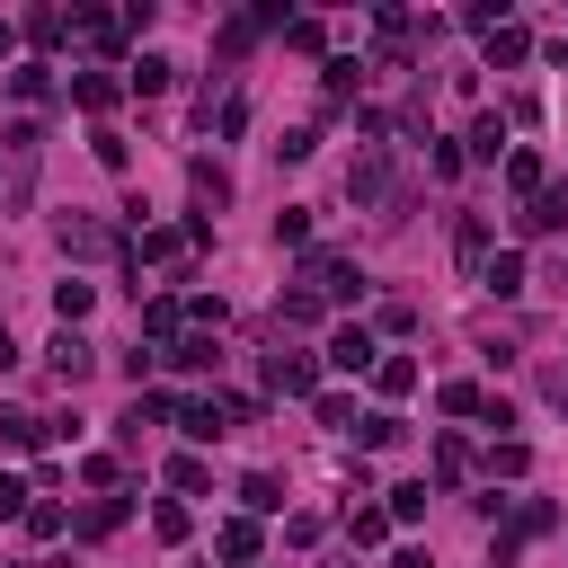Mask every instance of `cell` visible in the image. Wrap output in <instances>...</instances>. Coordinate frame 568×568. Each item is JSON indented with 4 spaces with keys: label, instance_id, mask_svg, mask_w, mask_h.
I'll return each mask as SVG.
<instances>
[{
    "label": "cell",
    "instance_id": "25",
    "mask_svg": "<svg viewBox=\"0 0 568 568\" xmlns=\"http://www.w3.org/2000/svg\"><path fill=\"white\" fill-rule=\"evenodd\" d=\"M435 408H444V417H479V408H488V390H479V382H444V390H435Z\"/></svg>",
    "mask_w": 568,
    "mask_h": 568
},
{
    "label": "cell",
    "instance_id": "11",
    "mask_svg": "<svg viewBox=\"0 0 568 568\" xmlns=\"http://www.w3.org/2000/svg\"><path fill=\"white\" fill-rule=\"evenodd\" d=\"M71 27H80L71 9H27V27H18V36H27V44H36V62H44V44H62Z\"/></svg>",
    "mask_w": 568,
    "mask_h": 568
},
{
    "label": "cell",
    "instance_id": "35",
    "mask_svg": "<svg viewBox=\"0 0 568 568\" xmlns=\"http://www.w3.org/2000/svg\"><path fill=\"white\" fill-rule=\"evenodd\" d=\"M62 524H71V515H62V506H53V497H36V506H27V532H36V541H53V532H62Z\"/></svg>",
    "mask_w": 568,
    "mask_h": 568
},
{
    "label": "cell",
    "instance_id": "36",
    "mask_svg": "<svg viewBox=\"0 0 568 568\" xmlns=\"http://www.w3.org/2000/svg\"><path fill=\"white\" fill-rule=\"evenodd\" d=\"M115 524H124V497H98V506L80 515V532H89V541H98V532H115Z\"/></svg>",
    "mask_w": 568,
    "mask_h": 568
},
{
    "label": "cell",
    "instance_id": "6",
    "mask_svg": "<svg viewBox=\"0 0 568 568\" xmlns=\"http://www.w3.org/2000/svg\"><path fill=\"white\" fill-rule=\"evenodd\" d=\"M515 231H524V240H541V231H568V186H541V195L515 213Z\"/></svg>",
    "mask_w": 568,
    "mask_h": 568
},
{
    "label": "cell",
    "instance_id": "42",
    "mask_svg": "<svg viewBox=\"0 0 568 568\" xmlns=\"http://www.w3.org/2000/svg\"><path fill=\"white\" fill-rule=\"evenodd\" d=\"M453 248H462V266H479V257H488V222H462V240H453Z\"/></svg>",
    "mask_w": 568,
    "mask_h": 568
},
{
    "label": "cell",
    "instance_id": "4",
    "mask_svg": "<svg viewBox=\"0 0 568 568\" xmlns=\"http://www.w3.org/2000/svg\"><path fill=\"white\" fill-rule=\"evenodd\" d=\"M266 390H284V399H311V390H320V364L275 346V355H266Z\"/></svg>",
    "mask_w": 568,
    "mask_h": 568
},
{
    "label": "cell",
    "instance_id": "5",
    "mask_svg": "<svg viewBox=\"0 0 568 568\" xmlns=\"http://www.w3.org/2000/svg\"><path fill=\"white\" fill-rule=\"evenodd\" d=\"M44 355H53V382H71V390H80V382H89V364H98V346H89L80 328H62Z\"/></svg>",
    "mask_w": 568,
    "mask_h": 568
},
{
    "label": "cell",
    "instance_id": "33",
    "mask_svg": "<svg viewBox=\"0 0 568 568\" xmlns=\"http://www.w3.org/2000/svg\"><path fill=\"white\" fill-rule=\"evenodd\" d=\"M284 328H320V293H311V284L284 293Z\"/></svg>",
    "mask_w": 568,
    "mask_h": 568
},
{
    "label": "cell",
    "instance_id": "45",
    "mask_svg": "<svg viewBox=\"0 0 568 568\" xmlns=\"http://www.w3.org/2000/svg\"><path fill=\"white\" fill-rule=\"evenodd\" d=\"M0 364H18V346H9V328H0Z\"/></svg>",
    "mask_w": 568,
    "mask_h": 568
},
{
    "label": "cell",
    "instance_id": "24",
    "mask_svg": "<svg viewBox=\"0 0 568 568\" xmlns=\"http://www.w3.org/2000/svg\"><path fill=\"white\" fill-rule=\"evenodd\" d=\"M89 302H98V293H89L80 275H71V284H53V320H62V328H80V320H89Z\"/></svg>",
    "mask_w": 568,
    "mask_h": 568
},
{
    "label": "cell",
    "instance_id": "27",
    "mask_svg": "<svg viewBox=\"0 0 568 568\" xmlns=\"http://www.w3.org/2000/svg\"><path fill=\"white\" fill-rule=\"evenodd\" d=\"M488 470H497V479H524V470H532V444H524V435L488 444Z\"/></svg>",
    "mask_w": 568,
    "mask_h": 568
},
{
    "label": "cell",
    "instance_id": "18",
    "mask_svg": "<svg viewBox=\"0 0 568 568\" xmlns=\"http://www.w3.org/2000/svg\"><path fill=\"white\" fill-rule=\"evenodd\" d=\"M169 80H178V62H169V53H142V62L124 71V89H142V98H160Z\"/></svg>",
    "mask_w": 568,
    "mask_h": 568
},
{
    "label": "cell",
    "instance_id": "10",
    "mask_svg": "<svg viewBox=\"0 0 568 568\" xmlns=\"http://www.w3.org/2000/svg\"><path fill=\"white\" fill-rule=\"evenodd\" d=\"M142 328H151L160 346H178V337H186V302H178V293H151V302H142Z\"/></svg>",
    "mask_w": 568,
    "mask_h": 568
},
{
    "label": "cell",
    "instance_id": "2",
    "mask_svg": "<svg viewBox=\"0 0 568 568\" xmlns=\"http://www.w3.org/2000/svg\"><path fill=\"white\" fill-rule=\"evenodd\" d=\"M302 284H311L320 302H364V266H355V257H328V248L302 257Z\"/></svg>",
    "mask_w": 568,
    "mask_h": 568
},
{
    "label": "cell",
    "instance_id": "3",
    "mask_svg": "<svg viewBox=\"0 0 568 568\" xmlns=\"http://www.w3.org/2000/svg\"><path fill=\"white\" fill-rule=\"evenodd\" d=\"M328 373H373L382 364V346H373V328L364 320H346V328H328V355H320Z\"/></svg>",
    "mask_w": 568,
    "mask_h": 568
},
{
    "label": "cell",
    "instance_id": "28",
    "mask_svg": "<svg viewBox=\"0 0 568 568\" xmlns=\"http://www.w3.org/2000/svg\"><path fill=\"white\" fill-rule=\"evenodd\" d=\"M80 36H89L98 53H124V36H133V27H124V18H98V9H89V18H80Z\"/></svg>",
    "mask_w": 568,
    "mask_h": 568
},
{
    "label": "cell",
    "instance_id": "15",
    "mask_svg": "<svg viewBox=\"0 0 568 568\" xmlns=\"http://www.w3.org/2000/svg\"><path fill=\"white\" fill-rule=\"evenodd\" d=\"M213 355H222V346H213V328H186V337H178V346H169L160 364H178V373H204Z\"/></svg>",
    "mask_w": 568,
    "mask_h": 568
},
{
    "label": "cell",
    "instance_id": "22",
    "mask_svg": "<svg viewBox=\"0 0 568 568\" xmlns=\"http://www.w3.org/2000/svg\"><path fill=\"white\" fill-rule=\"evenodd\" d=\"M426 506H435L426 479H399V488H390V524H426Z\"/></svg>",
    "mask_w": 568,
    "mask_h": 568
},
{
    "label": "cell",
    "instance_id": "39",
    "mask_svg": "<svg viewBox=\"0 0 568 568\" xmlns=\"http://www.w3.org/2000/svg\"><path fill=\"white\" fill-rule=\"evenodd\" d=\"M275 240H284V248H302V240H311V213H302V204H284V213H275Z\"/></svg>",
    "mask_w": 568,
    "mask_h": 568
},
{
    "label": "cell",
    "instance_id": "13",
    "mask_svg": "<svg viewBox=\"0 0 568 568\" xmlns=\"http://www.w3.org/2000/svg\"><path fill=\"white\" fill-rule=\"evenodd\" d=\"M524 53H532V36H524L515 18H506V27H488V71H515Z\"/></svg>",
    "mask_w": 568,
    "mask_h": 568
},
{
    "label": "cell",
    "instance_id": "17",
    "mask_svg": "<svg viewBox=\"0 0 568 568\" xmlns=\"http://www.w3.org/2000/svg\"><path fill=\"white\" fill-rule=\"evenodd\" d=\"M373 27H382V53H390V62H408V44H417V18H408V9H382Z\"/></svg>",
    "mask_w": 568,
    "mask_h": 568
},
{
    "label": "cell",
    "instance_id": "32",
    "mask_svg": "<svg viewBox=\"0 0 568 568\" xmlns=\"http://www.w3.org/2000/svg\"><path fill=\"white\" fill-rule=\"evenodd\" d=\"M0 444H9V453H27V444H44V417H18V408H0Z\"/></svg>",
    "mask_w": 568,
    "mask_h": 568
},
{
    "label": "cell",
    "instance_id": "16",
    "mask_svg": "<svg viewBox=\"0 0 568 568\" xmlns=\"http://www.w3.org/2000/svg\"><path fill=\"white\" fill-rule=\"evenodd\" d=\"M346 541H355V550L390 541V506H346Z\"/></svg>",
    "mask_w": 568,
    "mask_h": 568
},
{
    "label": "cell",
    "instance_id": "1",
    "mask_svg": "<svg viewBox=\"0 0 568 568\" xmlns=\"http://www.w3.org/2000/svg\"><path fill=\"white\" fill-rule=\"evenodd\" d=\"M346 195H355V204H373V213H390V204H399V169H390V142H373V151L346 169Z\"/></svg>",
    "mask_w": 568,
    "mask_h": 568
},
{
    "label": "cell",
    "instance_id": "34",
    "mask_svg": "<svg viewBox=\"0 0 568 568\" xmlns=\"http://www.w3.org/2000/svg\"><path fill=\"white\" fill-rule=\"evenodd\" d=\"M355 435H364V444H373V453H390V444H399V435H408V426H399V417H390V408H373V417H364V426H355Z\"/></svg>",
    "mask_w": 568,
    "mask_h": 568
},
{
    "label": "cell",
    "instance_id": "12",
    "mask_svg": "<svg viewBox=\"0 0 568 568\" xmlns=\"http://www.w3.org/2000/svg\"><path fill=\"white\" fill-rule=\"evenodd\" d=\"M213 550H222L231 568H248V559H257V515H231V524L213 532Z\"/></svg>",
    "mask_w": 568,
    "mask_h": 568
},
{
    "label": "cell",
    "instance_id": "38",
    "mask_svg": "<svg viewBox=\"0 0 568 568\" xmlns=\"http://www.w3.org/2000/svg\"><path fill=\"white\" fill-rule=\"evenodd\" d=\"M426 142H435V151H426V169H435V178H453V169H462V142H453V133H426Z\"/></svg>",
    "mask_w": 568,
    "mask_h": 568
},
{
    "label": "cell",
    "instance_id": "19",
    "mask_svg": "<svg viewBox=\"0 0 568 568\" xmlns=\"http://www.w3.org/2000/svg\"><path fill=\"white\" fill-rule=\"evenodd\" d=\"M506 186L532 204V195H541V151H524V142H515V151H506Z\"/></svg>",
    "mask_w": 568,
    "mask_h": 568
},
{
    "label": "cell",
    "instance_id": "41",
    "mask_svg": "<svg viewBox=\"0 0 568 568\" xmlns=\"http://www.w3.org/2000/svg\"><path fill=\"white\" fill-rule=\"evenodd\" d=\"M204 479H213V470H204V462H195V453H178V462H169V488H186V497H195V488H204Z\"/></svg>",
    "mask_w": 568,
    "mask_h": 568
},
{
    "label": "cell",
    "instance_id": "26",
    "mask_svg": "<svg viewBox=\"0 0 568 568\" xmlns=\"http://www.w3.org/2000/svg\"><path fill=\"white\" fill-rule=\"evenodd\" d=\"M462 470H470V444L462 435H435V488H453Z\"/></svg>",
    "mask_w": 568,
    "mask_h": 568
},
{
    "label": "cell",
    "instance_id": "31",
    "mask_svg": "<svg viewBox=\"0 0 568 568\" xmlns=\"http://www.w3.org/2000/svg\"><path fill=\"white\" fill-rule=\"evenodd\" d=\"M151 532H160V541H186V532H195V515H186L178 497H160V506H151Z\"/></svg>",
    "mask_w": 568,
    "mask_h": 568
},
{
    "label": "cell",
    "instance_id": "44",
    "mask_svg": "<svg viewBox=\"0 0 568 568\" xmlns=\"http://www.w3.org/2000/svg\"><path fill=\"white\" fill-rule=\"evenodd\" d=\"M9 53H18V27H9V18H0V62H9Z\"/></svg>",
    "mask_w": 568,
    "mask_h": 568
},
{
    "label": "cell",
    "instance_id": "8",
    "mask_svg": "<svg viewBox=\"0 0 568 568\" xmlns=\"http://www.w3.org/2000/svg\"><path fill=\"white\" fill-rule=\"evenodd\" d=\"M115 98H124V80H115V71H80V80H71V106H80V115H106Z\"/></svg>",
    "mask_w": 568,
    "mask_h": 568
},
{
    "label": "cell",
    "instance_id": "30",
    "mask_svg": "<svg viewBox=\"0 0 568 568\" xmlns=\"http://www.w3.org/2000/svg\"><path fill=\"white\" fill-rule=\"evenodd\" d=\"M9 89H18V98H44V89H53V62H36V53L9 62Z\"/></svg>",
    "mask_w": 568,
    "mask_h": 568
},
{
    "label": "cell",
    "instance_id": "29",
    "mask_svg": "<svg viewBox=\"0 0 568 568\" xmlns=\"http://www.w3.org/2000/svg\"><path fill=\"white\" fill-rule=\"evenodd\" d=\"M355 89H364V62H355V53H337V62H328V106H346Z\"/></svg>",
    "mask_w": 568,
    "mask_h": 568
},
{
    "label": "cell",
    "instance_id": "37",
    "mask_svg": "<svg viewBox=\"0 0 568 568\" xmlns=\"http://www.w3.org/2000/svg\"><path fill=\"white\" fill-rule=\"evenodd\" d=\"M284 44H293V53H320L328 36H320V18H284Z\"/></svg>",
    "mask_w": 568,
    "mask_h": 568
},
{
    "label": "cell",
    "instance_id": "9",
    "mask_svg": "<svg viewBox=\"0 0 568 568\" xmlns=\"http://www.w3.org/2000/svg\"><path fill=\"white\" fill-rule=\"evenodd\" d=\"M186 186H195V204H204V222H213V213L231 204V169H222V160H195V169H186Z\"/></svg>",
    "mask_w": 568,
    "mask_h": 568
},
{
    "label": "cell",
    "instance_id": "7",
    "mask_svg": "<svg viewBox=\"0 0 568 568\" xmlns=\"http://www.w3.org/2000/svg\"><path fill=\"white\" fill-rule=\"evenodd\" d=\"M62 248H71V257H106V248H115V231H106L98 213H62Z\"/></svg>",
    "mask_w": 568,
    "mask_h": 568
},
{
    "label": "cell",
    "instance_id": "21",
    "mask_svg": "<svg viewBox=\"0 0 568 568\" xmlns=\"http://www.w3.org/2000/svg\"><path fill=\"white\" fill-rule=\"evenodd\" d=\"M240 506H248V515H275V506H284V479H275V470H248V479H240Z\"/></svg>",
    "mask_w": 568,
    "mask_h": 568
},
{
    "label": "cell",
    "instance_id": "20",
    "mask_svg": "<svg viewBox=\"0 0 568 568\" xmlns=\"http://www.w3.org/2000/svg\"><path fill=\"white\" fill-rule=\"evenodd\" d=\"M373 390H382V399H408V390H417V364H408V355H382V364H373Z\"/></svg>",
    "mask_w": 568,
    "mask_h": 568
},
{
    "label": "cell",
    "instance_id": "23",
    "mask_svg": "<svg viewBox=\"0 0 568 568\" xmlns=\"http://www.w3.org/2000/svg\"><path fill=\"white\" fill-rule=\"evenodd\" d=\"M462 142H470L479 160H506V151H515V142H506V115H479V124H470Z\"/></svg>",
    "mask_w": 568,
    "mask_h": 568
},
{
    "label": "cell",
    "instance_id": "43",
    "mask_svg": "<svg viewBox=\"0 0 568 568\" xmlns=\"http://www.w3.org/2000/svg\"><path fill=\"white\" fill-rule=\"evenodd\" d=\"M390 568H435V559H426V550H399V559H390Z\"/></svg>",
    "mask_w": 568,
    "mask_h": 568
},
{
    "label": "cell",
    "instance_id": "14",
    "mask_svg": "<svg viewBox=\"0 0 568 568\" xmlns=\"http://www.w3.org/2000/svg\"><path fill=\"white\" fill-rule=\"evenodd\" d=\"M479 284H488V293H497V302H515V293H524V248H497V257H488V275H479Z\"/></svg>",
    "mask_w": 568,
    "mask_h": 568
},
{
    "label": "cell",
    "instance_id": "40",
    "mask_svg": "<svg viewBox=\"0 0 568 568\" xmlns=\"http://www.w3.org/2000/svg\"><path fill=\"white\" fill-rule=\"evenodd\" d=\"M320 426H364V417H355V399H346V390H320Z\"/></svg>",
    "mask_w": 568,
    "mask_h": 568
}]
</instances>
